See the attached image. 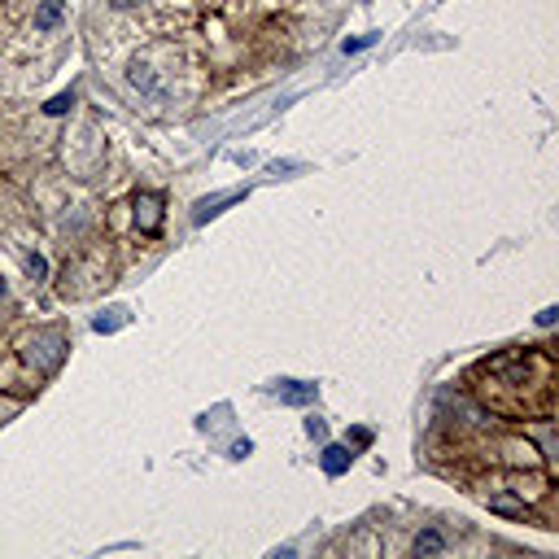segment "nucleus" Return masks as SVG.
Wrapping results in <instances>:
<instances>
[{"mask_svg":"<svg viewBox=\"0 0 559 559\" xmlns=\"http://www.w3.org/2000/svg\"><path fill=\"white\" fill-rule=\"evenodd\" d=\"M245 197H250V188H232V192H219V197H201V201L192 206V223H210L215 215H223V206L245 201Z\"/></svg>","mask_w":559,"mask_h":559,"instance_id":"obj_1","label":"nucleus"},{"mask_svg":"<svg viewBox=\"0 0 559 559\" xmlns=\"http://www.w3.org/2000/svg\"><path fill=\"white\" fill-rule=\"evenodd\" d=\"M280 402L284 406H306V402H315V385H302V381H280Z\"/></svg>","mask_w":559,"mask_h":559,"instance_id":"obj_2","label":"nucleus"},{"mask_svg":"<svg viewBox=\"0 0 559 559\" xmlns=\"http://www.w3.org/2000/svg\"><path fill=\"white\" fill-rule=\"evenodd\" d=\"M354 464V454H350V441L345 446H323V472L328 476H341V472H350Z\"/></svg>","mask_w":559,"mask_h":559,"instance_id":"obj_3","label":"nucleus"},{"mask_svg":"<svg viewBox=\"0 0 559 559\" xmlns=\"http://www.w3.org/2000/svg\"><path fill=\"white\" fill-rule=\"evenodd\" d=\"M57 22H61V0H44L40 13H36V26L40 31H53Z\"/></svg>","mask_w":559,"mask_h":559,"instance_id":"obj_4","label":"nucleus"},{"mask_svg":"<svg viewBox=\"0 0 559 559\" xmlns=\"http://www.w3.org/2000/svg\"><path fill=\"white\" fill-rule=\"evenodd\" d=\"M411 551H415V555H437V551H441V533H437V529L420 533V537H415V546H411Z\"/></svg>","mask_w":559,"mask_h":559,"instance_id":"obj_5","label":"nucleus"},{"mask_svg":"<svg viewBox=\"0 0 559 559\" xmlns=\"http://www.w3.org/2000/svg\"><path fill=\"white\" fill-rule=\"evenodd\" d=\"M70 105H75V92H57L53 101L44 105V114H48V118H61V114H70Z\"/></svg>","mask_w":559,"mask_h":559,"instance_id":"obj_6","label":"nucleus"},{"mask_svg":"<svg viewBox=\"0 0 559 559\" xmlns=\"http://www.w3.org/2000/svg\"><path fill=\"white\" fill-rule=\"evenodd\" d=\"M376 40H381V36H354V40H345V44H341V53H345V57H354V53H363V48H372Z\"/></svg>","mask_w":559,"mask_h":559,"instance_id":"obj_7","label":"nucleus"},{"mask_svg":"<svg viewBox=\"0 0 559 559\" xmlns=\"http://www.w3.org/2000/svg\"><path fill=\"white\" fill-rule=\"evenodd\" d=\"M131 84L144 88V92H158V79H153L149 70H144V66H136V70H131Z\"/></svg>","mask_w":559,"mask_h":559,"instance_id":"obj_8","label":"nucleus"},{"mask_svg":"<svg viewBox=\"0 0 559 559\" xmlns=\"http://www.w3.org/2000/svg\"><path fill=\"white\" fill-rule=\"evenodd\" d=\"M26 267H31V275H36V280H44V275H48V262H44L40 254H31V258H26Z\"/></svg>","mask_w":559,"mask_h":559,"instance_id":"obj_9","label":"nucleus"},{"mask_svg":"<svg viewBox=\"0 0 559 559\" xmlns=\"http://www.w3.org/2000/svg\"><path fill=\"white\" fill-rule=\"evenodd\" d=\"M306 433L315 437V441H323V437H328V424H323V420H315V415H310V420H306Z\"/></svg>","mask_w":559,"mask_h":559,"instance_id":"obj_10","label":"nucleus"},{"mask_svg":"<svg viewBox=\"0 0 559 559\" xmlns=\"http://www.w3.org/2000/svg\"><path fill=\"white\" fill-rule=\"evenodd\" d=\"M350 441L354 446H372V429H350Z\"/></svg>","mask_w":559,"mask_h":559,"instance_id":"obj_11","label":"nucleus"},{"mask_svg":"<svg viewBox=\"0 0 559 559\" xmlns=\"http://www.w3.org/2000/svg\"><path fill=\"white\" fill-rule=\"evenodd\" d=\"M555 319H559V310H555V306H546V310H542V315H537V328H551Z\"/></svg>","mask_w":559,"mask_h":559,"instance_id":"obj_12","label":"nucleus"},{"mask_svg":"<svg viewBox=\"0 0 559 559\" xmlns=\"http://www.w3.org/2000/svg\"><path fill=\"white\" fill-rule=\"evenodd\" d=\"M109 5H114V9H131V0H109Z\"/></svg>","mask_w":559,"mask_h":559,"instance_id":"obj_13","label":"nucleus"}]
</instances>
